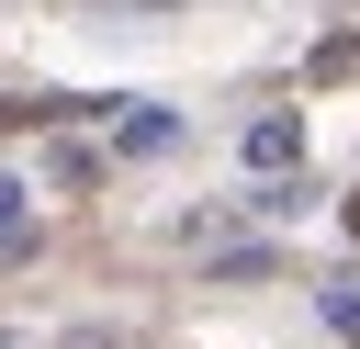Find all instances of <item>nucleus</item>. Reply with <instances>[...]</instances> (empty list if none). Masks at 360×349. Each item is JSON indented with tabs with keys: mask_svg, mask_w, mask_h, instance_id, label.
<instances>
[{
	"mask_svg": "<svg viewBox=\"0 0 360 349\" xmlns=\"http://www.w3.org/2000/svg\"><path fill=\"white\" fill-rule=\"evenodd\" d=\"M292 158H304V124L292 113H259L248 124V169H292Z\"/></svg>",
	"mask_w": 360,
	"mask_h": 349,
	"instance_id": "1",
	"label": "nucleus"
},
{
	"mask_svg": "<svg viewBox=\"0 0 360 349\" xmlns=\"http://www.w3.org/2000/svg\"><path fill=\"white\" fill-rule=\"evenodd\" d=\"M326 326H338V338L360 349V293H326Z\"/></svg>",
	"mask_w": 360,
	"mask_h": 349,
	"instance_id": "2",
	"label": "nucleus"
},
{
	"mask_svg": "<svg viewBox=\"0 0 360 349\" xmlns=\"http://www.w3.org/2000/svg\"><path fill=\"white\" fill-rule=\"evenodd\" d=\"M0 236H22V191L11 180H0Z\"/></svg>",
	"mask_w": 360,
	"mask_h": 349,
	"instance_id": "3",
	"label": "nucleus"
},
{
	"mask_svg": "<svg viewBox=\"0 0 360 349\" xmlns=\"http://www.w3.org/2000/svg\"><path fill=\"white\" fill-rule=\"evenodd\" d=\"M349 236H360V203H349Z\"/></svg>",
	"mask_w": 360,
	"mask_h": 349,
	"instance_id": "4",
	"label": "nucleus"
}]
</instances>
